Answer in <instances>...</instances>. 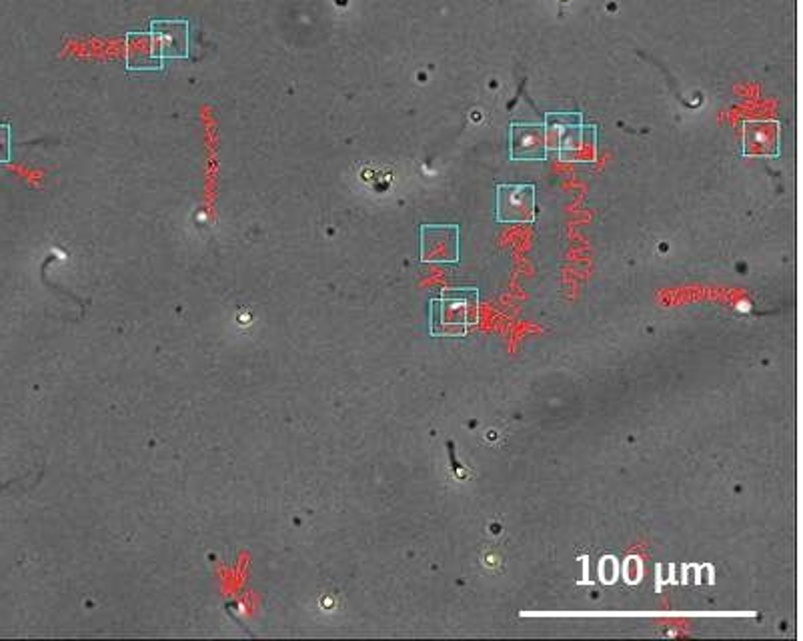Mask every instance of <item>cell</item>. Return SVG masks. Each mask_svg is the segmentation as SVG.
Wrapping results in <instances>:
<instances>
[{
    "label": "cell",
    "instance_id": "cell-1",
    "mask_svg": "<svg viewBox=\"0 0 803 641\" xmlns=\"http://www.w3.org/2000/svg\"><path fill=\"white\" fill-rule=\"evenodd\" d=\"M497 221L533 223L535 187L533 185H497Z\"/></svg>",
    "mask_w": 803,
    "mask_h": 641
},
{
    "label": "cell",
    "instance_id": "cell-2",
    "mask_svg": "<svg viewBox=\"0 0 803 641\" xmlns=\"http://www.w3.org/2000/svg\"><path fill=\"white\" fill-rule=\"evenodd\" d=\"M511 159L513 161H545L547 159L545 123L511 125Z\"/></svg>",
    "mask_w": 803,
    "mask_h": 641
},
{
    "label": "cell",
    "instance_id": "cell-3",
    "mask_svg": "<svg viewBox=\"0 0 803 641\" xmlns=\"http://www.w3.org/2000/svg\"><path fill=\"white\" fill-rule=\"evenodd\" d=\"M461 295H455V291H447L445 297L449 299V305L441 309L439 323L449 327V333H463L467 327L475 325L477 321V291L475 289H465L459 291Z\"/></svg>",
    "mask_w": 803,
    "mask_h": 641
},
{
    "label": "cell",
    "instance_id": "cell-4",
    "mask_svg": "<svg viewBox=\"0 0 803 641\" xmlns=\"http://www.w3.org/2000/svg\"><path fill=\"white\" fill-rule=\"evenodd\" d=\"M433 239L423 241V261L427 263H457L459 259V245L457 235L459 229L451 227H425Z\"/></svg>",
    "mask_w": 803,
    "mask_h": 641
},
{
    "label": "cell",
    "instance_id": "cell-5",
    "mask_svg": "<svg viewBox=\"0 0 803 641\" xmlns=\"http://www.w3.org/2000/svg\"><path fill=\"white\" fill-rule=\"evenodd\" d=\"M581 117L575 115L573 123H553L547 119L545 133H547V149H557L559 155L563 151H577L581 147Z\"/></svg>",
    "mask_w": 803,
    "mask_h": 641
}]
</instances>
